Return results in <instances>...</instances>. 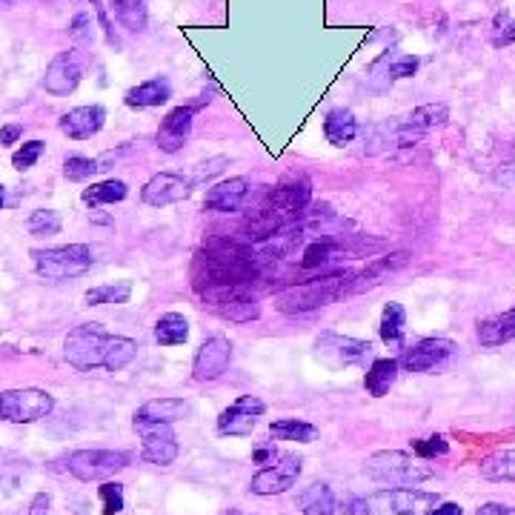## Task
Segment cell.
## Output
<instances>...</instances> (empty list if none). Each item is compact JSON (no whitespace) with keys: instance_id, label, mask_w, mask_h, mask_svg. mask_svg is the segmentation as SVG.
Listing matches in <instances>:
<instances>
[{"instance_id":"obj_1","label":"cell","mask_w":515,"mask_h":515,"mask_svg":"<svg viewBox=\"0 0 515 515\" xmlns=\"http://www.w3.org/2000/svg\"><path fill=\"white\" fill-rule=\"evenodd\" d=\"M192 289L215 309L232 301L255 298L252 284L258 281L255 255L235 241H212L192 258Z\"/></svg>"},{"instance_id":"obj_2","label":"cell","mask_w":515,"mask_h":515,"mask_svg":"<svg viewBox=\"0 0 515 515\" xmlns=\"http://www.w3.org/2000/svg\"><path fill=\"white\" fill-rule=\"evenodd\" d=\"M135 355H138V344L132 338L106 333L95 321L75 326L63 341V358L78 373H92V370L118 373L132 364Z\"/></svg>"},{"instance_id":"obj_3","label":"cell","mask_w":515,"mask_h":515,"mask_svg":"<svg viewBox=\"0 0 515 515\" xmlns=\"http://www.w3.org/2000/svg\"><path fill=\"white\" fill-rule=\"evenodd\" d=\"M353 281H355L353 269L326 272L321 278H312V281H304L278 292V296H275V309L284 312V316H298V312L329 306L344 296H353Z\"/></svg>"},{"instance_id":"obj_4","label":"cell","mask_w":515,"mask_h":515,"mask_svg":"<svg viewBox=\"0 0 515 515\" xmlns=\"http://www.w3.org/2000/svg\"><path fill=\"white\" fill-rule=\"evenodd\" d=\"M364 470L381 487H418L421 481H427V478L435 475L432 467L424 464V458H413L398 450L370 455V462H366Z\"/></svg>"},{"instance_id":"obj_5","label":"cell","mask_w":515,"mask_h":515,"mask_svg":"<svg viewBox=\"0 0 515 515\" xmlns=\"http://www.w3.org/2000/svg\"><path fill=\"white\" fill-rule=\"evenodd\" d=\"M32 261L38 275H44L46 281H69L92 269V249L86 244L32 249Z\"/></svg>"},{"instance_id":"obj_6","label":"cell","mask_w":515,"mask_h":515,"mask_svg":"<svg viewBox=\"0 0 515 515\" xmlns=\"http://www.w3.org/2000/svg\"><path fill=\"white\" fill-rule=\"evenodd\" d=\"M366 504L370 515H430L438 507V495L415 487H386L366 499Z\"/></svg>"},{"instance_id":"obj_7","label":"cell","mask_w":515,"mask_h":515,"mask_svg":"<svg viewBox=\"0 0 515 515\" xmlns=\"http://www.w3.org/2000/svg\"><path fill=\"white\" fill-rule=\"evenodd\" d=\"M132 464V452L121 450H78L66 455V470L78 481H103Z\"/></svg>"},{"instance_id":"obj_8","label":"cell","mask_w":515,"mask_h":515,"mask_svg":"<svg viewBox=\"0 0 515 515\" xmlns=\"http://www.w3.org/2000/svg\"><path fill=\"white\" fill-rule=\"evenodd\" d=\"M54 398L38 386H24V390H6L0 393V418L12 424H32L52 413Z\"/></svg>"},{"instance_id":"obj_9","label":"cell","mask_w":515,"mask_h":515,"mask_svg":"<svg viewBox=\"0 0 515 515\" xmlns=\"http://www.w3.org/2000/svg\"><path fill=\"white\" fill-rule=\"evenodd\" d=\"M316 355L326 366L341 370V366H355V364L370 361L373 358V344L349 338V335H338V333H321L316 338Z\"/></svg>"},{"instance_id":"obj_10","label":"cell","mask_w":515,"mask_h":515,"mask_svg":"<svg viewBox=\"0 0 515 515\" xmlns=\"http://www.w3.org/2000/svg\"><path fill=\"white\" fill-rule=\"evenodd\" d=\"M447 121H450V109L444 103L418 106L413 115L393 123V146H415L418 141H424L432 129L447 126Z\"/></svg>"},{"instance_id":"obj_11","label":"cell","mask_w":515,"mask_h":515,"mask_svg":"<svg viewBox=\"0 0 515 515\" xmlns=\"http://www.w3.org/2000/svg\"><path fill=\"white\" fill-rule=\"evenodd\" d=\"M135 432L143 441V458L150 464L170 467L178 458V438L170 424H163V421L135 418Z\"/></svg>"},{"instance_id":"obj_12","label":"cell","mask_w":515,"mask_h":515,"mask_svg":"<svg viewBox=\"0 0 515 515\" xmlns=\"http://www.w3.org/2000/svg\"><path fill=\"white\" fill-rule=\"evenodd\" d=\"M81 81H83V58L78 54V49H66L54 54L52 63L46 66L44 89L54 98H66L81 86Z\"/></svg>"},{"instance_id":"obj_13","label":"cell","mask_w":515,"mask_h":515,"mask_svg":"<svg viewBox=\"0 0 515 515\" xmlns=\"http://www.w3.org/2000/svg\"><path fill=\"white\" fill-rule=\"evenodd\" d=\"M304 470V462L298 455H278V462H272V467H264L261 472L252 475L249 490L255 495H278L296 487L298 475Z\"/></svg>"},{"instance_id":"obj_14","label":"cell","mask_w":515,"mask_h":515,"mask_svg":"<svg viewBox=\"0 0 515 515\" xmlns=\"http://www.w3.org/2000/svg\"><path fill=\"white\" fill-rule=\"evenodd\" d=\"M452 355H455V344L450 338H424L415 346L403 349V355L398 358V366L407 373H430Z\"/></svg>"},{"instance_id":"obj_15","label":"cell","mask_w":515,"mask_h":515,"mask_svg":"<svg viewBox=\"0 0 515 515\" xmlns=\"http://www.w3.org/2000/svg\"><path fill=\"white\" fill-rule=\"evenodd\" d=\"M309 200H312L309 178L301 175V172H292L281 183H275V189H269L267 207L278 209V212H287V215H301L309 207Z\"/></svg>"},{"instance_id":"obj_16","label":"cell","mask_w":515,"mask_h":515,"mask_svg":"<svg viewBox=\"0 0 515 515\" xmlns=\"http://www.w3.org/2000/svg\"><path fill=\"white\" fill-rule=\"evenodd\" d=\"M192 183L183 172H158L155 178L146 180V187L141 189V200L150 207H170L178 200H187L192 195Z\"/></svg>"},{"instance_id":"obj_17","label":"cell","mask_w":515,"mask_h":515,"mask_svg":"<svg viewBox=\"0 0 515 515\" xmlns=\"http://www.w3.org/2000/svg\"><path fill=\"white\" fill-rule=\"evenodd\" d=\"M232 361V344L224 335H212L200 344L195 364H192V375L195 381H215L229 370Z\"/></svg>"},{"instance_id":"obj_18","label":"cell","mask_w":515,"mask_h":515,"mask_svg":"<svg viewBox=\"0 0 515 515\" xmlns=\"http://www.w3.org/2000/svg\"><path fill=\"white\" fill-rule=\"evenodd\" d=\"M267 403L255 395H241L229 410L220 413L218 418V432L220 435H249L258 424V418L264 415Z\"/></svg>"},{"instance_id":"obj_19","label":"cell","mask_w":515,"mask_h":515,"mask_svg":"<svg viewBox=\"0 0 515 515\" xmlns=\"http://www.w3.org/2000/svg\"><path fill=\"white\" fill-rule=\"evenodd\" d=\"M192 118H195V106H178L172 112L160 121V129H158V150L167 152V155H175L180 152L183 146L189 141V132H192Z\"/></svg>"},{"instance_id":"obj_20","label":"cell","mask_w":515,"mask_h":515,"mask_svg":"<svg viewBox=\"0 0 515 515\" xmlns=\"http://www.w3.org/2000/svg\"><path fill=\"white\" fill-rule=\"evenodd\" d=\"M106 123V109L92 103V106H78V109H69V112L61 118V132L72 141H89L95 138Z\"/></svg>"},{"instance_id":"obj_21","label":"cell","mask_w":515,"mask_h":515,"mask_svg":"<svg viewBox=\"0 0 515 515\" xmlns=\"http://www.w3.org/2000/svg\"><path fill=\"white\" fill-rule=\"evenodd\" d=\"M247 195H249V180L247 178L220 180V183H215V187L207 189L204 209H209V212H235V209L244 207Z\"/></svg>"},{"instance_id":"obj_22","label":"cell","mask_w":515,"mask_h":515,"mask_svg":"<svg viewBox=\"0 0 515 515\" xmlns=\"http://www.w3.org/2000/svg\"><path fill=\"white\" fill-rule=\"evenodd\" d=\"M170 98H172V83L167 78H152L129 89L123 95V103L129 109H152V106H163Z\"/></svg>"},{"instance_id":"obj_23","label":"cell","mask_w":515,"mask_h":515,"mask_svg":"<svg viewBox=\"0 0 515 515\" xmlns=\"http://www.w3.org/2000/svg\"><path fill=\"white\" fill-rule=\"evenodd\" d=\"M407 261H410L407 252H395V255H386V258H378V261H373V264H366V269L355 272L353 292H364V289H370V287H378L386 278V275H393L401 267H407Z\"/></svg>"},{"instance_id":"obj_24","label":"cell","mask_w":515,"mask_h":515,"mask_svg":"<svg viewBox=\"0 0 515 515\" xmlns=\"http://www.w3.org/2000/svg\"><path fill=\"white\" fill-rule=\"evenodd\" d=\"M515 338V306L478 324V341L484 346H501Z\"/></svg>"},{"instance_id":"obj_25","label":"cell","mask_w":515,"mask_h":515,"mask_svg":"<svg viewBox=\"0 0 515 515\" xmlns=\"http://www.w3.org/2000/svg\"><path fill=\"white\" fill-rule=\"evenodd\" d=\"M296 504H298V510H301L304 515H335V510H338L333 490H329L326 484H321V481L304 487V490L298 492Z\"/></svg>"},{"instance_id":"obj_26","label":"cell","mask_w":515,"mask_h":515,"mask_svg":"<svg viewBox=\"0 0 515 515\" xmlns=\"http://www.w3.org/2000/svg\"><path fill=\"white\" fill-rule=\"evenodd\" d=\"M324 135L333 146H346L353 143L355 135H358V121L355 115L349 112V109H333V112H326L324 118Z\"/></svg>"},{"instance_id":"obj_27","label":"cell","mask_w":515,"mask_h":515,"mask_svg":"<svg viewBox=\"0 0 515 515\" xmlns=\"http://www.w3.org/2000/svg\"><path fill=\"white\" fill-rule=\"evenodd\" d=\"M189 415V401L183 398H155L146 401L143 407L135 413V418H146V421H163V424H172V421Z\"/></svg>"},{"instance_id":"obj_28","label":"cell","mask_w":515,"mask_h":515,"mask_svg":"<svg viewBox=\"0 0 515 515\" xmlns=\"http://www.w3.org/2000/svg\"><path fill=\"white\" fill-rule=\"evenodd\" d=\"M398 370H401V366H398L395 358H375L370 364V370H366V378H364L366 393L375 395V398L386 395V393H390V386L395 384V378H398Z\"/></svg>"},{"instance_id":"obj_29","label":"cell","mask_w":515,"mask_h":515,"mask_svg":"<svg viewBox=\"0 0 515 515\" xmlns=\"http://www.w3.org/2000/svg\"><path fill=\"white\" fill-rule=\"evenodd\" d=\"M129 195V187L123 180H115V178H109V180H101V183H92L89 189H83V204L92 207V209H98V207H106V204H121V200Z\"/></svg>"},{"instance_id":"obj_30","label":"cell","mask_w":515,"mask_h":515,"mask_svg":"<svg viewBox=\"0 0 515 515\" xmlns=\"http://www.w3.org/2000/svg\"><path fill=\"white\" fill-rule=\"evenodd\" d=\"M341 252V241L333 235H318L316 241H309L304 247V255H301V267L304 269H316V267H324L329 264L333 258Z\"/></svg>"},{"instance_id":"obj_31","label":"cell","mask_w":515,"mask_h":515,"mask_svg":"<svg viewBox=\"0 0 515 515\" xmlns=\"http://www.w3.org/2000/svg\"><path fill=\"white\" fill-rule=\"evenodd\" d=\"M189 338V324L187 318L180 316V312H167V316H160L158 324H155V341L160 346H178Z\"/></svg>"},{"instance_id":"obj_32","label":"cell","mask_w":515,"mask_h":515,"mask_svg":"<svg viewBox=\"0 0 515 515\" xmlns=\"http://www.w3.org/2000/svg\"><path fill=\"white\" fill-rule=\"evenodd\" d=\"M403 324H407V312H403L401 304L390 301L381 312V341L390 346H401L403 344Z\"/></svg>"},{"instance_id":"obj_33","label":"cell","mask_w":515,"mask_h":515,"mask_svg":"<svg viewBox=\"0 0 515 515\" xmlns=\"http://www.w3.org/2000/svg\"><path fill=\"white\" fill-rule=\"evenodd\" d=\"M109 4L126 32L141 34L146 29V0H109Z\"/></svg>"},{"instance_id":"obj_34","label":"cell","mask_w":515,"mask_h":515,"mask_svg":"<svg viewBox=\"0 0 515 515\" xmlns=\"http://www.w3.org/2000/svg\"><path fill=\"white\" fill-rule=\"evenodd\" d=\"M269 432H272V438H278V441H298V444H309V441L318 438V427H312V424L298 421V418L272 421Z\"/></svg>"},{"instance_id":"obj_35","label":"cell","mask_w":515,"mask_h":515,"mask_svg":"<svg viewBox=\"0 0 515 515\" xmlns=\"http://www.w3.org/2000/svg\"><path fill=\"white\" fill-rule=\"evenodd\" d=\"M86 304L89 306H103V304H126L132 298V284L118 281V284H103V287H92L86 289Z\"/></svg>"},{"instance_id":"obj_36","label":"cell","mask_w":515,"mask_h":515,"mask_svg":"<svg viewBox=\"0 0 515 515\" xmlns=\"http://www.w3.org/2000/svg\"><path fill=\"white\" fill-rule=\"evenodd\" d=\"M481 475L487 481H515V450L490 455L481 464Z\"/></svg>"},{"instance_id":"obj_37","label":"cell","mask_w":515,"mask_h":515,"mask_svg":"<svg viewBox=\"0 0 515 515\" xmlns=\"http://www.w3.org/2000/svg\"><path fill=\"white\" fill-rule=\"evenodd\" d=\"M61 227H63V220H61V215L54 212V209H34V212L29 215V220H26V229H29L32 235H38V238H44V235H58Z\"/></svg>"},{"instance_id":"obj_38","label":"cell","mask_w":515,"mask_h":515,"mask_svg":"<svg viewBox=\"0 0 515 515\" xmlns=\"http://www.w3.org/2000/svg\"><path fill=\"white\" fill-rule=\"evenodd\" d=\"M98 172V160L83 158V155H69L63 160V178L72 183H83Z\"/></svg>"},{"instance_id":"obj_39","label":"cell","mask_w":515,"mask_h":515,"mask_svg":"<svg viewBox=\"0 0 515 515\" xmlns=\"http://www.w3.org/2000/svg\"><path fill=\"white\" fill-rule=\"evenodd\" d=\"M227 167H229V158L218 155V158H209V160H204V163H198V167H195L187 178H189L192 187H200V183L212 180L215 175H220V172H224Z\"/></svg>"},{"instance_id":"obj_40","label":"cell","mask_w":515,"mask_h":515,"mask_svg":"<svg viewBox=\"0 0 515 515\" xmlns=\"http://www.w3.org/2000/svg\"><path fill=\"white\" fill-rule=\"evenodd\" d=\"M44 146H46L44 141H29V143H24L21 150L12 155V167H15L17 172L32 170L34 163H38V158L44 155Z\"/></svg>"},{"instance_id":"obj_41","label":"cell","mask_w":515,"mask_h":515,"mask_svg":"<svg viewBox=\"0 0 515 515\" xmlns=\"http://www.w3.org/2000/svg\"><path fill=\"white\" fill-rule=\"evenodd\" d=\"M101 504H103V515H118L123 510V484L118 481H103L98 487Z\"/></svg>"},{"instance_id":"obj_42","label":"cell","mask_w":515,"mask_h":515,"mask_svg":"<svg viewBox=\"0 0 515 515\" xmlns=\"http://www.w3.org/2000/svg\"><path fill=\"white\" fill-rule=\"evenodd\" d=\"M381 63H386V78L390 81H398V78H413L415 72H418V66H421V61L415 58V54H398L395 61H381Z\"/></svg>"},{"instance_id":"obj_43","label":"cell","mask_w":515,"mask_h":515,"mask_svg":"<svg viewBox=\"0 0 515 515\" xmlns=\"http://www.w3.org/2000/svg\"><path fill=\"white\" fill-rule=\"evenodd\" d=\"M515 44V21L510 17V12H499L492 24V46H510Z\"/></svg>"},{"instance_id":"obj_44","label":"cell","mask_w":515,"mask_h":515,"mask_svg":"<svg viewBox=\"0 0 515 515\" xmlns=\"http://www.w3.org/2000/svg\"><path fill=\"white\" fill-rule=\"evenodd\" d=\"M69 38L81 44V46H89L92 44V17L86 12L75 15L72 17V24H69Z\"/></svg>"},{"instance_id":"obj_45","label":"cell","mask_w":515,"mask_h":515,"mask_svg":"<svg viewBox=\"0 0 515 515\" xmlns=\"http://www.w3.org/2000/svg\"><path fill=\"white\" fill-rule=\"evenodd\" d=\"M413 450H415L418 458H424V462H427V458H435V455H447L450 444L441 435H435V438H427V441H415Z\"/></svg>"},{"instance_id":"obj_46","label":"cell","mask_w":515,"mask_h":515,"mask_svg":"<svg viewBox=\"0 0 515 515\" xmlns=\"http://www.w3.org/2000/svg\"><path fill=\"white\" fill-rule=\"evenodd\" d=\"M24 135V126L21 123H6V126H0V146H12L17 143V138Z\"/></svg>"},{"instance_id":"obj_47","label":"cell","mask_w":515,"mask_h":515,"mask_svg":"<svg viewBox=\"0 0 515 515\" xmlns=\"http://www.w3.org/2000/svg\"><path fill=\"white\" fill-rule=\"evenodd\" d=\"M49 504H52L49 492H38L29 504V515H49Z\"/></svg>"},{"instance_id":"obj_48","label":"cell","mask_w":515,"mask_h":515,"mask_svg":"<svg viewBox=\"0 0 515 515\" xmlns=\"http://www.w3.org/2000/svg\"><path fill=\"white\" fill-rule=\"evenodd\" d=\"M344 515H370V504H366V499H349L344 501Z\"/></svg>"},{"instance_id":"obj_49","label":"cell","mask_w":515,"mask_h":515,"mask_svg":"<svg viewBox=\"0 0 515 515\" xmlns=\"http://www.w3.org/2000/svg\"><path fill=\"white\" fill-rule=\"evenodd\" d=\"M478 515H515L512 507H504V504H484L478 510Z\"/></svg>"},{"instance_id":"obj_50","label":"cell","mask_w":515,"mask_h":515,"mask_svg":"<svg viewBox=\"0 0 515 515\" xmlns=\"http://www.w3.org/2000/svg\"><path fill=\"white\" fill-rule=\"evenodd\" d=\"M430 515H464V510L458 504H438Z\"/></svg>"},{"instance_id":"obj_51","label":"cell","mask_w":515,"mask_h":515,"mask_svg":"<svg viewBox=\"0 0 515 515\" xmlns=\"http://www.w3.org/2000/svg\"><path fill=\"white\" fill-rule=\"evenodd\" d=\"M4 200H6V189L0 187V207H4Z\"/></svg>"},{"instance_id":"obj_52","label":"cell","mask_w":515,"mask_h":515,"mask_svg":"<svg viewBox=\"0 0 515 515\" xmlns=\"http://www.w3.org/2000/svg\"><path fill=\"white\" fill-rule=\"evenodd\" d=\"M227 515H244V512H238V510H229Z\"/></svg>"}]
</instances>
